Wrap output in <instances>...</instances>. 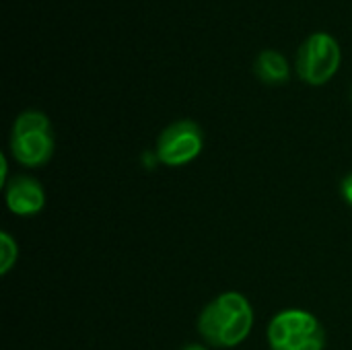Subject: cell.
<instances>
[{
    "label": "cell",
    "instance_id": "obj_1",
    "mask_svg": "<svg viewBox=\"0 0 352 350\" xmlns=\"http://www.w3.org/2000/svg\"><path fill=\"white\" fill-rule=\"evenodd\" d=\"M254 309L250 301L235 291L214 297L198 318V332L214 349L239 347L252 332Z\"/></svg>",
    "mask_w": 352,
    "mask_h": 350
},
{
    "label": "cell",
    "instance_id": "obj_2",
    "mask_svg": "<svg viewBox=\"0 0 352 350\" xmlns=\"http://www.w3.org/2000/svg\"><path fill=\"white\" fill-rule=\"evenodd\" d=\"M10 153L23 167H43L54 155L50 118L37 109L23 111L10 130Z\"/></svg>",
    "mask_w": 352,
    "mask_h": 350
},
{
    "label": "cell",
    "instance_id": "obj_3",
    "mask_svg": "<svg viewBox=\"0 0 352 350\" xmlns=\"http://www.w3.org/2000/svg\"><path fill=\"white\" fill-rule=\"evenodd\" d=\"M272 350H324L326 330L320 320L303 309H285L268 324Z\"/></svg>",
    "mask_w": 352,
    "mask_h": 350
},
{
    "label": "cell",
    "instance_id": "obj_4",
    "mask_svg": "<svg viewBox=\"0 0 352 350\" xmlns=\"http://www.w3.org/2000/svg\"><path fill=\"white\" fill-rule=\"evenodd\" d=\"M340 66V45L330 33L309 35L297 52V72L309 85L328 83Z\"/></svg>",
    "mask_w": 352,
    "mask_h": 350
},
{
    "label": "cell",
    "instance_id": "obj_5",
    "mask_svg": "<svg viewBox=\"0 0 352 350\" xmlns=\"http://www.w3.org/2000/svg\"><path fill=\"white\" fill-rule=\"evenodd\" d=\"M204 146L202 130L192 120H177L169 124L157 138V161L167 167H182L192 163Z\"/></svg>",
    "mask_w": 352,
    "mask_h": 350
},
{
    "label": "cell",
    "instance_id": "obj_6",
    "mask_svg": "<svg viewBox=\"0 0 352 350\" xmlns=\"http://www.w3.org/2000/svg\"><path fill=\"white\" fill-rule=\"evenodd\" d=\"M6 206L19 217H33L45 206V192L41 184L27 175H16L6 184Z\"/></svg>",
    "mask_w": 352,
    "mask_h": 350
},
{
    "label": "cell",
    "instance_id": "obj_7",
    "mask_svg": "<svg viewBox=\"0 0 352 350\" xmlns=\"http://www.w3.org/2000/svg\"><path fill=\"white\" fill-rule=\"evenodd\" d=\"M254 68H256L258 78L268 85H280L289 78V62L280 52H274V50L260 52Z\"/></svg>",
    "mask_w": 352,
    "mask_h": 350
},
{
    "label": "cell",
    "instance_id": "obj_8",
    "mask_svg": "<svg viewBox=\"0 0 352 350\" xmlns=\"http://www.w3.org/2000/svg\"><path fill=\"white\" fill-rule=\"evenodd\" d=\"M16 258H19V245H16V241L12 239L10 233L2 231L0 233V272L6 274L14 266Z\"/></svg>",
    "mask_w": 352,
    "mask_h": 350
},
{
    "label": "cell",
    "instance_id": "obj_9",
    "mask_svg": "<svg viewBox=\"0 0 352 350\" xmlns=\"http://www.w3.org/2000/svg\"><path fill=\"white\" fill-rule=\"evenodd\" d=\"M340 192H342V198L349 202L352 206V173H349L344 179H342V184H340Z\"/></svg>",
    "mask_w": 352,
    "mask_h": 350
},
{
    "label": "cell",
    "instance_id": "obj_10",
    "mask_svg": "<svg viewBox=\"0 0 352 350\" xmlns=\"http://www.w3.org/2000/svg\"><path fill=\"white\" fill-rule=\"evenodd\" d=\"M182 350H208V349H204V347H200V344H190V347H186V349H182Z\"/></svg>",
    "mask_w": 352,
    "mask_h": 350
}]
</instances>
